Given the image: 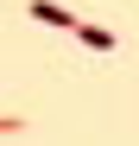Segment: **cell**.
Listing matches in <instances>:
<instances>
[{"label": "cell", "mask_w": 139, "mask_h": 146, "mask_svg": "<svg viewBox=\"0 0 139 146\" xmlns=\"http://www.w3.org/2000/svg\"><path fill=\"white\" fill-rule=\"evenodd\" d=\"M32 19H38V26H57V32H76L82 26V19L70 13V7H57V0H32Z\"/></svg>", "instance_id": "cell-1"}, {"label": "cell", "mask_w": 139, "mask_h": 146, "mask_svg": "<svg viewBox=\"0 0 139 146\" xmlns=\"http://www.w3.org/2000/svg\"><path fill=\"white\" fill-rule=\"evenodd\" d=\"M19 127H26V121H13V114H0V133H19Z\"/></svg>", "instance_id": "cell-3"}, {"label": "cell", "mask_w": 139, "mask_h": 146, "mask_svg": "<svg viewBox=\"0 0 139 146\" xmlns=\"http://www.w3.org/2000/svg\"><path fill=\"white\" fill-rule=\"evenodd\" d=\"M76 38L89 44V51H114V32L108 26H76Z\"/></svg>", "instance_id": "cell-2"}]
</instances>
